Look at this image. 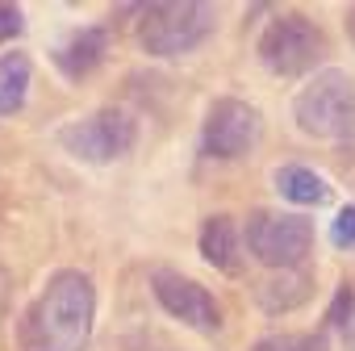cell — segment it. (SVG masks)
Returning <instances> with one entry per match:
<instances>
[{"mask_svg": "<svg viewBox=\"0 0 355 351\" xmlns=\"http://www.w3.org/2000/svg\"><path fill=\"white\" fill-rule=\"evenodd\" d=\"M301 134L322 142H355V80L338 67L318 71L293 101Z\"/></svg>", "mask_w": 355, "mask_h": 351, "instance_id": "2", "label": "cell"}, {"mask_svg": "<svg viewBox=\"0 0 355 351\" xmlns=\"http://www.w3.org/2000/svg\"><path fill=\"white\" fill-rule=\"evenodd\" d=\"M201 255L205 264H214L218 272H239L243 259H239V230H234V218L218 214V218H205L201 226Z\"/></svg>", "mask_w": 355, "mask_h": 351, "instance_id": "10", "label": "cell"}, {"mask_svg": "<svg viewBox=\"0 0 355 351\" xmlns=\"http://www.w3.org/2000/svg\"><path fill=\"white\" fill-rule=\"evenodd\" d=\"M251 351H330V343H326L322 330H309V334H268Z\"/></svg>", "mask_w": 355, "mask_h": 351, "instance_id": "15", "label": "cell"}, {"mask_svg": "<svg viewBox=\"0 0 355 351\" xmlns=\"http://www.w3.org/2000/svg\"><path fill=\"white\" fill-rule=\"evenodd\" d=\"M326 322H330L334 330H343L347 347H355V289H351V284H338V293H334V301H330Z\"/></svg>", "mask_w": 355, "mask_h": 351, "instance_id": "14", "label": "cell"}, {"mask_svg": "<svg viewBox=\"0 0 355 351\" xmlns=\"http://www.w3.org/2000/svg\"><path fill=\"white\" fill-rule=\"evenodd\" d=\"M92 318H96L92 276L63 268L46 280V289L26 309L21 347L26 351H84L92 339Z\"/></svg>", "mask_w": 355, "mask_h": 351, "instance_id": "1", "label": "cell"}, {"mask_svg": "<svg viewBox=\"0 0 355 351\" xmlns=\"http://www.w3.org/2000/svg\"><path fill=\"white\" fill-rule=\"evenodd\" d=\"M218 26V9L201 5V0H167V5L142 9L138 22V42L155 59H175L197 51Z\"/></svg>", "mask_w": 355, "mask_h": 351, "instance_id": "3", "label": "cell"}, {"mask_svg": "<svg viewBox=\"0 0 355 351\" xmlns=\"http://www.w3.org/2000/svg\"><path fill=\"white\" fill-rule=\"evenodd\" d=\"M247 247L259 264L288 272L313 251V222L305 214H284V209H255L247 218Z\"/></svg>", "mask_w": 355, "mask_h": 351, "instance_id": "5", "label": "cell"}, {"mask_svg": "<svg viewBox=\"0 0 355 351\" xmlns=\"http://www.w3.org/2000/svg\"><path fill=\"white\" fill-rule=\"evenodd\" d=\"M301 301H309V276L288 268V272H276L272 280L259 284V305L268 314H284V309H297Z\"/></svg>", "mask_w": 355, "mask_h": 351, "instance_id": "13", "label": "cell"}, {"mask_svg": "<svg viewBox=\"0 0 355 351\" xmlns=\"http://www.w3.org/2000/svg\"><path fill=\"white\" fill-rule=\"evenodd\" d=\"M263 134V113L239 96H222L209 105L201 126V151L209 159H243Z\"/></svg>", "mask_w": 355, "mask_h": 351, "instance_id": "7", "label": "cell"}, {"mask_svg": "<svg viewBox=\"0 0 355 351\" xmlns=\"http://www.w3.org/2000/svg\"><path fill=\"white\" fill-rule=\"evenodd\" d=\"M330 243H334L338 251H351V247H355V205L338 209V218L330 222Z\"/></svg>", "mask_w": 355, "mask_h": 351, "instance_id": "16", "label": "cell"}, {"mask_svg": "<svg viewBox=\"0 0 355 351\" xmlns=\"http://www.w3.org/2000/svg\"><path fill=\"white\" fill-rule=\"evenodd\" d=\"M322 51H326V38H322V30L305 13H280L259 34V59L280 80L313 71L318 59H322Z\"/></svg>", "mask_w": 355, "mask_h": 351, "instance_id": "4", "label": "cell"}, {"mask_svg": "<svg viewBox=\"0 0 355 351\" xmlns=\"http://www.w3.org/2000/svg\"><path fill=\"white\" fill-rule=\"evenodd\" d=\"M30 84H34V63H30V55H21V51L0 55V117H13V113L26 109Z\"/></svg>", "mask_w": 355, "mask_h": 351, "instance_id": "11", "label": "cell"}, {"mask_svg": "<svg viewBox=\"0 0 355 351\" xmlns=\"http://www.w3.org/2000/svg\"><path fill=\"white\" fill-rule=\"evenodd\" d=\"M347 38H351V46H355V5L347 9Z\"/></svg>", "mask_w": 355, "mask_h": 351, "instance_id": "18", "label": "cell"}, {"mask_svg": "<svg viewBox=\"0 0 355 351\" xmlns=\"http://www.w3.org/2000/svg\"><path fill=\"white\" fill-rule=\"evenodd\" d=\"M276 193L293 205H326L330 201V185L305 163H288L276 167Z\"/></svg>", "mask_w": 355, "mask_h": 351, "instance_id": "12", "label": "cell"}, {"mask_svg": "<svg viewBox=\"0 0 355 351\" xmlns=\"http://www.w3.org/2000/svg\"><path fill=\"white\" fill-rule=\"evenodd\" d=\"M150 293H155V301H159L171 318H180V322L193 326V330L214 334V330L222 326V309H218L214 293H209L201 280L184 276V272H171V268L150 272Z\"/></svg>", "mask_w": 355, "mask_h": 351, "instance_id": "8", "label": "cell"}, {"mask_svg": "<svg viewBox=\"0 0 355 351\" xmlns=\"http://www.w3.org/2000/svg\"><path fill=\"white\" fill-rule=\"evenodd\" d=\"M59 142L67 155L84 159V163H113L121 155L134 151L138 142V121L121 109H96L71 126L59 130Z\"/></svg>", "mask_w": 355, "mask_h": 351, "instance_id": "6", "label": "cell"}, {"mask_svg": "<svg viewBox=\"0 0 355 351\" xmlns=\"http://www.w3.org/2000/svg\"><path fill=\"white\" fill-rule=\"evenodd\" d=\"M26 30V13L17 5H0V46H5L9 38H17Z\"/></svg>", "mask_w": 355, "mask_h": 351, "instance_id": "17", "label": "cell"}, {"mask_svg": "<svg viewBox=\"0 0 355 351\" xmlns=\"http://www.w3.org/2000/svg\"><path fill=\"white\" fill-rule=\"evenodd\" d=\"M109 55V30L101 26H88V30H76L67 42H59L55 51V67L67 76V80H88Z\"/></svg>", "mask_w": 355, "mask_h": 351, "instance_id": "9", "label": "cell"}]
</instances>
